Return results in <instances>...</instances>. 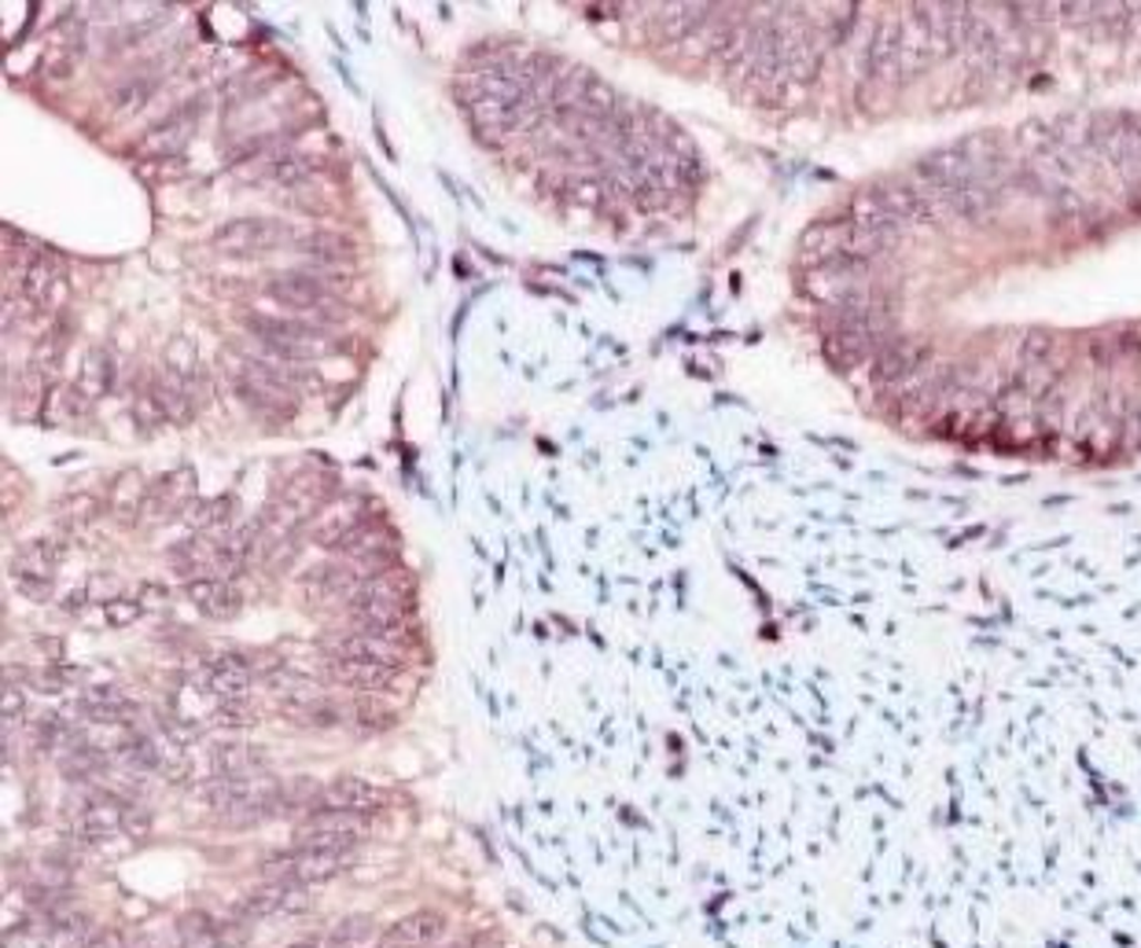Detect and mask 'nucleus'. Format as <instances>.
Wrapping results in <instances>:
<instances>
[{
    "label": "nucleus",
    "mask_w": 1141,
    "mask_h": 948,
    "mask_svg": "<svg viewBox=\"0 0 1141 948\" xmlns=\"http://www.w3.org/2000/svg\"><path fill=\"white\" fill-rule=\"evenodd\" d=\"M88 398L82 393L77 382H55V387L44 393V420L49 423H71L85 412Z\"/></svg>",
    "instance_id": "nucleus-25"
},
{
    "label": "nucleus",
    "mask_w": 1141,
    "mask_h": 948,
    "mask_svg": "<svg viewBox=\"0 0 1141 948\" xmlns=\"http://www.w3.org/2000/svg\"><path fill=\"white\" fill-rule=\"evenodd\" d=\"M192 687L218 695L221 703H229V698H248V692L254 687V665L248 659H240V654H221L218 662L203 665V670L192 676Z\"/></svg>",
    "instance_id": "nucleus-8"
},
{
    "label": "nucleus",
    "mask_w": 1141,
    "mask_h": 948,
    "mask_svg": "<svg viewBox=\"0 0 1141 948\" xmlns=\"http://www.w3.org/2000/svg\"><path fill=\"white\" fill-rule=\"evenodd\" d=\"M265 298L276 302L281 309H291L295 316H328L335 313V291L328 284H321L310 273H281L265 280Z\"/></svg>",
    "instance_id": "nucleus-6"
},
{
    "label": "nucleus",
    "mask_w": 1141,
    "mask_h": 948,
    "mask_svg": "<svg viewBox=\"0 0 1141 948\" xmlns=\"http://www.w3.org/2000/svg\"><path fill=\"white\" fill-rule=\"evenodd\" d=\"M368 834V820L362 812L343 809H313L295 831V850H354Z\"/></svg>",
    "instance_id": "nucleus-4"
},
{
    "label": "nucleus",
    "mask_w": 1141,
    "mask_h": 948,
    "mask_svg": "<svg viewBox=\"0 0 1141 948\" xmlns=\"http://www.w3.org/2000/svg\"><path fill=\"white\" fill-rule=\"evenodd\" d=\"M140 607L144 611H159V607H166V596L159 584H144L140 589Z\"/></svg>",
    "instance_id": "nucleus-44"
},
{
    "label": "nucleus",
    "mask_w": 1141,
    "mask_h": 948,
    "mask_svg": "<svg viewBox=\"0 0 1141 948\" xmlns=\"http://www.w3.org/2000/svg\"><path fill=\"white\" fill-rule=\"evenodd\" d=\"M291 883H295V878H270V883L254 886L251 894L240 900V916L251 919V923L270 919V916H281V912L287 908V889H291Z\"/></svg>",
    "instance_id": "nucleus-21"
},
{
    "label": "nucleus",
    "mask_w": 1141,
    "mask_h": 948,
    "mask_svg": "<svg viewBox=\"0 0 1141 948\" xmlns=\"http://www.w3.org/2000/svg\"><path fill=\"white\" fill-rule=\"evenodd\" d=\"M177 941L181 948H218V919L207 912H185L177 919Z\"/></svg>",
    "instance_id": "nucleus-30"
},
{
    "label": "nucleus",
    "mask_w": 1141,
    "mask_h": 948,
    "mask_svg": "<svg viewBox=\"0 0 1141 948\" xmlns=\"http://www.w3.org/2000/svg\"><path fill=\"white\" fill-rule=\"evenodd\" d=\"M703 19H708V4H659L656 8V30L670 41L685 38Z\"/></svg>",
    "instance_id": "nucleus-24"
},
{
    "label": "nucleus",
    "mask_w": 1141,
    "mask_h": 948,
    "mask_svg": "<svg viewBox=\"0 0 1141 948\" xmlns=\"http://www.w3.org/2000/svg\"><path fill=\"white\" fill-rule=\"evenodd\" d=\"M387 805V794L379 787L373 783H365V780H357V776H343V780H335L324 787V794H321V809H343V812H362V817H368V812H379Z\"/></svg>",
    "instance_id": "nucleus-14"
},
{
    "label": "nucleus",
    "mask_w": 1141,
    "mask_h": 948,
    "mask_svg": "<svg viewBox=\"0 0 1141 948\" xmlns=\"http://www.w3.org/2000/svg\"><path fill=\"white\" fill-rule=\"evenodd\" d=\"M291 948H324V945H317V941H302V945H291Z\"/></svg>",
    "instance_id": "nucleus-48"
},
{
    "label": "nucleus",
    "mask_w": 1141,
    "mask_h": 948,
    "mask_svg": "<svg viewBox=\"0 0 1141 948\" xmlns=\"http://www.w3.org/2000/svg\"><path fill=\"white\" fill-rule=\"evenodd\" d=\"M22 709H27V698H22L19 684L8 681V684H4V725H8V731H11V725L19 720Z\"/></svg>",
    "instance_id": "nucleus-41"
},
{
    "label": "nucleus",
    "mask_w": 1141,
    "mask_h": 948,
    "mask_svg": "<svg viewBox=\"0 0 1141 948\" xmlns=\"http://www.w3.org/2000/svg\"><path fill=\"white\" fill-rule=\"evenodd\" d=\"M185 596H188V603L199 607V611H203L207 618H218V622H229V618H237L240 607H243V596H240L237 584H229V581H221V578H196V581H188Z\"/></svg>",
    "instance_id": "nucleus-13"
},
{
    "label": "nucleus",
    "mask_w": 1141,
    "mask_h": 948,
    "mask_svg": "<svg viewBox=\"0 0 1141 948\" xmlns=\"http://www.w3.org/2000/svg\"><path fill=\"white\" fill-rule=\"evenodd\" d=\"M60 360H63V338H44V343L38 346V354H33V371L49 382V376H55L60 371Z\"/></svg>",
    "instance_id": "nucleus-36"
},
{
    "label": "nucleus",
    "mask_w": 1141,
    "mask_h": 948,
    "mask_svg": "<svg viewBox=\"0 0 1141 948\" xmlns=\"http://www.w3.org/2000/svg\"><path fill=\"white\" fill-rule=\"evenodd\" d=\"M74 948H122V938H118V934H100V938H88V941L74 945Z\"/></svg>",
    "instance_id": "nucleus-46"
},
{
    "label": "nucleus",
    "mask_w": 1141,
    "mask_h": 948,
    "mask_svg": "<svg viewBox=\"0 0 1141 948\" xmlns=\"http://www.w3.org/2000/svg\"><path fill=\"white\" fill-rule=\"evenodd\" d=\"M243 327H248L262 346L281 349V354L295 357L299 365H306L313 354H321V349L328 346V335L321 331V324L306 320V316L243 313Z\"/></svg>",
    "instance_id": "nucleus-3"
},
{
    "label": "nucleus",
    "mask_w": 1141,
    "mask_h": 948,
    "mask_svg": "<svg viewBox=\"0 0 1141 948\" xmlns=\"http://www.w3.org/2000/svg\"><path fill=\"white\" fill-rule=\"evenodd\" d=\"M192 137V115H174V118H166L159 122V126H151L148 133L140 137V155L144 158H170L185 148V140Z\"/></svg>",
    "instance_id": "nucleus-20"
},
{
    "label": "nucleus",
    "mask_w": 1141,
    "mask_h": 948,
    "mask_svg": "<svg viewBox=\"0 0 1141 948\" xmlns=\"http://www.w3.org/2000/svg\"><path fill=\"white\" fill-rule=\"evenodd\" d=\"M38 387H44V379L38 376V371H30L27 379L11 382L8 387V412L11 415H33L38 409H44V393Z\"/></svg>",
    "instance_id": "nucleus-31"
},
{
    "label": "nucleus",
    "mask_w": 1141,
    "mask_h": 948,
    "mask_svg": "<svg viewBox=\"0 0 1141 948\" xmlns=\"http://www.w3.org/2000/svg\"><path fill=\"white\" fill-rule=\"evenodd\" d=\"M96 515V501L93 496H82V501H71V518L74 523H88Z\"/></svg>",
    "instance_id": "nucleus-45"
},
{
    "label": "nucleus",
    "mask_w": 1141,
    "mask_h": 948,
    "mask_svg": "<svg viewBox=\"0 0 1141 948\" xmlns=\"http://www.w3.org/2000/svg\"><path fill=\"white\" fill-rule=\"evenodd\" d=\"M232 515H237V501L232 496H210V501H188L185 507V523L196 529V534H210L218 526H229Z\"/></svg>",
    "instance_id": "nucleus-23"
},
{
    "label": "nucleus",
    "mask_w": 1141,
    "mask_h": 948,
    "mask_svg": "<svg viewBox=\"0 0 1141 948\" xmlns=\"http://www.w3.org/2000/svg\"><path fill=\"white\" fill-rule=\"evenodd\" d=\"M446 934V916L442 912H412L401 916L387 934H379V948H431Z\"/></svg>",
    "instance_id": "nucleus-12"
},
{
    "label": "nucleus",
    "mask_w": 1141,
    "mask_h": 948,
    "mask_svg": "<svg viewBox=\"0 0 1141 948\" xmlns=\"http://www.w3.org/2000/svg\"><path fill=\"white\" fill-rule=\"evenodd\" d=\"M412 584L401 573H376L357 584L350 596V614L362 632H379V636H398L406 629V607H409Z\"/></svg>",
    "instance_id": "nucleus-2"
},
{
    "label": "nucleus",
    "mask_w": 1141,
    "mask_h": 948,
    "mask_svg": "<svg viewBox=\"0 0 1141 948\" xmlns=\"http://www.w3.org/2000/svg\"><path fill=\"white\" fill-rule=\"evenodd\" d=\"M77 387L88 401L104 398V393L115 387V360H111L107 349H88V357L82 360V376H77Z\"/></svg>",
    "instance_id": "nucleus-26"
},
{
    "label": "nucleus",
    "mask_w": 1141,
    "mask_h": 948,
    "mask_svg": "<svg viewBox=\"0 0 1141 948\" xmlns=\"http://www.w3.org/2000/svg\"><path fill=\"white\" fill-rule=\"evenodd\" d=\"M262 761V750H251L243 742H221L210 750V772L218 776H259Z\"/></svg>",
    "instance_id": "nucleus-22"
},
{
    "label": "nucleus",
    "mask_w": 1141,
    "mask_h": 948,
    "mask_svg": "<svg viewBox=\"0 0 1141 948\" xmlns=\"http://www.w3.org/2000/svg\"><path fill=\"white\" fill-rule=\"evenodd\" d=\"M214 720H218V725H229V728H248L259 717H254L251 709L243 706V698H229V703H218V717Z\"/></svg>",
    "instance_id": "nucleus-38"
},
{
    "label": "nucleus",
    "mask_w": 1141,
    "mask_h": 948,
    "mask_svg": "<svg viewBox=\"0 0 1141 948\" xmlns=\"http://www.w3.org/2000/svg\"><path fill=\"white\" fill-rule=\"evenodd\" d=\"M19 291H22V298H27L30 306H41V309L60 306V298L66 295L63 265L55 262V257H49V254H38L30 262L27 273H22Z\"/></svg>",
    "instance_id": "nucleus-11"
},
{
    "label": "nucleus",
    "mask_w": 1141,
    "mask_h": 948,
    "mask_svg": "<svg viewBox=\"0 0 1141 948\" xmlns=\"http://www.w3.org/2000/svg\"><path fill=\"white\" fill-rule=\"evenodd\" d=\"M567 196H570V202H578V207L597 210L604 202V185H597V180H570Z\"/></svg>",
    "instance_id": "nucleus-40"
},
{
    "label": "nucleus",
    "mask_w": 1141,
    "mask_h": 948,
    "mask_svg": "<svg viewBox=\"0 0 1141 948\" xmlns=\"http://www.w3.org/2000/svg\"><path fill=\"white\" fill-rule=\"evenodd\" d=\"M295 246L306 257H313L317 265H339L343 257H350V251H354L350 240L339 235V232H313L302 243H295Z\"/></svg>",
    "instance_id": "nucleus-28"
},
{
    "label": "nucleus",
    "mask_w": 1141,
    "mask_h": 948,
    "mask_svg": "<svg viewBox=\"0 0 1141 948\" xmlns=\"http://www.w3.org/2000/svg\"><path fill=\"white\" fill-rule=\"evenodd\" d=\"M357 526H362V515L350 501H328L313 515V540L324 548H339Z\"/></svg>",
    "instance_id": "nucleus-19"
},
{
    "label": "nucleus",
    "mask_w": 1141,
    "mask_h": 948,
    "mask_svg": "<svg viewBox=\"0 0 1141 948\" xmlns=\"http://www.w3.org/2000/svg\"><path fill=\"white\" fill-rule=\"evenodd\" d=\"M148 390H151V398L159 401V409L166 412V423H188V420H192L196 404H192V398H188L181 387H177L174 379H155Z\"/></svg>",
    "instance_id": "nucleus-29"
},
{
    "label": "nucleus",
    "mask_w": 1141,
    "mask_h": 948,
    "mask_svg": "<svg viewBox=\"0 0 1141 948\" xmlns=\"http://www.w3.org/2000/svg\"><path fill=\"white\" fill-rule=\"evenodd\" d=\"M144 496H148V489H144L140 474H126V478H118L115 489H111V507H115L118 518H129V512L140 515Z\"/></svg>",
    "instance_id": "nucleus-32"
},
{
    "label": "nucleus",
    "mask_w": 1141,
    "mask_h": 948,
    "mask_svg": "<svg viewBox=\"0 0 1141 948\" xmlns=\"http://www.w3.org/2000/svg\"><path fill=\"white\" fill-rule=\"evenodd\" d=\"M188 501H192V474L188 471L163 474V478L148 489V496H144L140 518L144 523H163V518H170L177 507H188Z\"/></svg>",
    "instance_id": "nucleus-16"
},
{
    "label": "nucleus",
    "mask_w": 1141,
    "mask_h": 948,
    "mask_svg": "<svg viewBox=\"0 0 1141 948\" xmlns=\"http://www.w3.org/2000/svg\"><path fill=\"white\" fill-rule=\"evenodd\" d=\"M221 368H226V376L232 382V393H237L254 415H265V420H291V415H295V382L276 376V371L270 365H262L254 354L226 349V354H221Z\"/></svg>",
    "instance_id": "nucleus-1"
},
{
    "label": "nucleus",
    "mask_w": 1141,
    "mask_h": 948,
    "mask_svg": "<svg viewBox=\"0 0 1141 948\" xmlns=\"http://www.w3.org/2000/svg\"><path fill=\"white\" fill-rule=\"evenodd\" d=\"M126 817H129L126 801H118L115 794H96L88 798V805L82 809V817H77V834H82L85 845L107 842L111 834L126 831Z\"/></svg>",
    "instance_id": "nucleus-10"
},
{
    "label": "nucleus",
    "mask_w": 1141,
    "mask_h": 948,
    "mask_svg": "<svg viewBox=\"0 0 1141 948\" xmlns=\"http://www.w3.org/2000/svg\"><path fill=\"white\" fill-rule=\"evenodd\" d=\"M332 654L339 659H362V662H379L390 665V670H401L409 659V647L398 636H379V632H343L339 640L332 643Z\"/></svg>",
    "instance_id": "nucleus-9"
},
{
    "label": "nucleus",
    "mask_w": 1141,
    "mask_h": 948,
    "mask_svg": "<svg viewBox=\"0 0 1141 948\" xmlns=\"http://www.w3.org/2000/svg\"><path fill=\"white\" fill-rule=\"evenodd\" d=\"M74 71V52L71 49H52L49 52V74L52 77H71Z\"/></svg>",
    "instance_id": "nucleus-42"
},
{
    "label": "nucleus",
    "mask_w": 1141,
    "mask_h": 948,
    "mask_svg": "<svg viewBox=\"0 0 1141 948\" xmlns=\"http://www.w3.org/2000/svg\"><path fill=\"white\" fill-rule=\"evenodd\" d=\"M133 420H137V426H140L144 434L159 431V426L166 423V412L159 409V401L151 398V390L137 393V401H133Z\"/></svg>",
    "instance_id": "nucleus-35"
},
{
    "label": "nucleus",
    "mask_w": 1141,
    "mask_h": 948,
    "mask_svg": "<svg viewBox=\"0 0 1141 948\" xmlns=\"http://www.w3.org/2000/svg\"><path fill=\"white\" fill-rule=\"evenodd\" d=\"M317 166H321V158H313V155L281 151L270 162V180L273 185H284V188H302L313 173H317Z\"/></svg>",
    "instance_id": "nucleus-27"
},
{
    "label": "nucleus",
    "mask_w": 1141,
    "mask_h": 948,
    "mask_svg": "<svg viewBox=\"0 0 1141 948\" xmlns=\"http://www.w3.org/2000/svg\"><path fill=\"white\" fill-rule=\"evenodd\" d=\"M287 240H291V224L276 218H237L214 232V246L232 257L276 251V246H284Z\"/></svg>",
    "instance_id": "nucleus-5"
},
{
    "label": "nucleus",
    "mask_w": 1141,
    "mask_h": 948,
    "mask_svg": "<svg viewBox=\"0 0 1141 948\" xmlns=\"http://www.w3.org/2000/svg\"><path fill=\"white\" fill-rule=\"evenodd\" d=\"M350 867V850H291V878L302 886L332 883Z\"/></svg>",
    "instance_id": "nucleus-15"
},
{
    "label": "nucleus",
    "mask_w": 1141,
    "mask_h": 948,
    "mask_svg": "<svg viewBox=\"0 0 1141 948\" xmlns=\"http://www.w3.org/2000/svg\"><path fill=\"white\" fill-rule=\"evenodd\" d=\"M373 923H368V916H354V919H346L339 930H335V938L346 941V945H354V948H365L368 941H373Z\"/></svg>",
    "instance_id": "nucleus-39"
},
{
    "label": "nucleus",
    "mask_w": 1141,
    "mask_h": 948,
    "mask_svg": "<svg viewBox=\"0 0 1141 948\" xmlns=\"http://www.w3.org/2000/svg\"><path fill=\"white\" fill-rule=\"evenodd\" d=\"M140 614H144L140 600H129V596H115V600H107V603H104V622H107L111 629L137 625V622H140Z\"/></svg>",
    "instance_id": "nucleus-34"
},
{
    "label": "nucleus",
    "mask_w": 1141,
    "mask_h": 948,
    "mask_svg": "<svg viewBox=\"0 0 1141 948\" xmlns=\"http://www.w3.org/2000/svg\"><path fill=\"white\" fill-rule=\"evenodd\" d=\"M66 548L60 537H33L15 551V578H38V581H52L55 567L63 562Z\"/></svg>",
    "instance_id": "nucleus-18"
},
{
    "label": "nucleus",
    "mask_w": 1141,
    "mask_h": 948,
    "mask_svg": "<svg viewBox=\"0 0 1141 948\" xmlns=\"http://www.w3.org/2000/svg\"><path fill=\"white\" fill-rule=\"evenodd\" d=\"M155 93V82L151 77H144V82H129V85H122L115 96H111V107H115V115H137V110L148 104Z\"/></svg>",
    "instance_id": "nucleus-33"
},
{
    "label": "nucleus",
    "mask_w": 1141,
    "mask_h": 948,
    "mask_svg": "<svg viewBox=\"0 0 1141 948\" xmlns=\"http://www.w3.org/2000/svg\"><path fill=\"white\" fill-rule=\"evenodd\" d=\"M328 673L335 684L354 687V692H387L395 684L398 670L379 662H362V659H339V654H328Z\"/></svg>",
    "instance_id": "nucleus-17"
},
{
    "label": "nucleus",
    "mask_w": 1141,
    "mask_h": 948,
    "mask_svg": "<svg viewBox=\"0 0 1141 948\" xmlns=\"http://www.w3.org/2000/svg\"><path fill=\"white\" fill-rule=\"evenodd\" d=\"M19 592H27L33 603H44L52 596V581H38V578H15Z\"/></svg>",
    "instance_id": "nucleus-43"
},
{
    "label": "nucleus",
    "mask_w": 1141,
    "mask_h": 948,
    "mask_svg": "<svg viewBox=\"0 0 1141 948\" xmlns=\"http://www.w3.org/2000/svg\"><path fill=\"white\" fill-rule=\"evenodd\" d=\"M251 941V919H243L237 912V919L218 923V948H243Z\"/></svg>",
    "instance_id": "nucleus-37"
},
{
    "label": "nucleus",
    "mask_w": 1141,
    "mask_h": 948,
    "mask_svg": "<svg viewBox=\"0 0 1141 948\" xmlns=\"http://www.w3.org/2000/svg\"><path fill=\"white\" fill-rule=\"evenodd\" d=\"M692 173V166L670 148H656L645 162L634 166V185H637V207H663L681 180Z\"/></svg>",
    "instance_id": "nucleus-7"
},
{
    "label": "nucleus",
    "mask_w": 1141,
    "mask_h": 948,
    "mask_svg": "<svg viewBox=\"0 0 1141 948\" xmlns=\"http://www.w3.org/2000/svg\"><path fill=\"white\" fill-rule=\"evenodd\" d=\"M85 596H88L85 589H74L71 600H66V611H77V607H85Z\"/></svg>",
    "instance_id": "nucleus-47"
}]
</instances>
